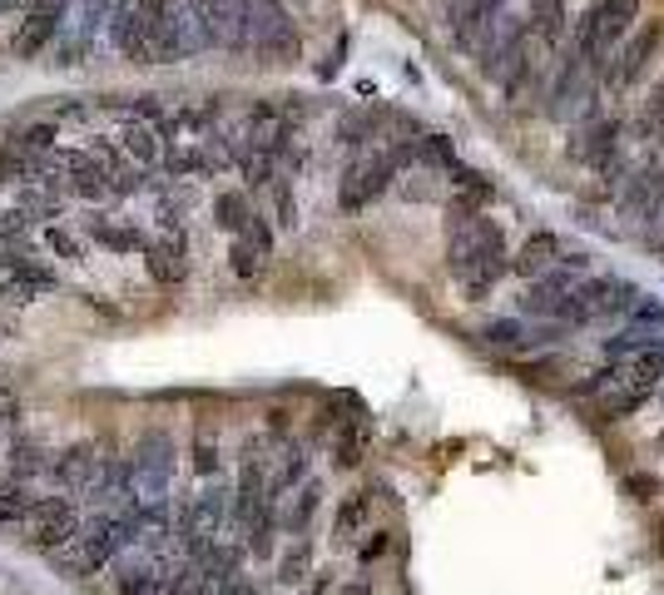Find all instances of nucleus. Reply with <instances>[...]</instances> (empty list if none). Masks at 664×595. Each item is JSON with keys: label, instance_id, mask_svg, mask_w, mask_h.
Wrapping results in <instances>:
<instances>
[{"label": "nucleus", "instance_id": "nucleus-1", "mask_svg": "<svg viewBox=\"0 0 664 595\" xmlns=\"http://www.w3.org/2000/svg\"><path fill=\"white\" fill-rule=\"evenodd\" d=\"M660 388H664V343L650 347V353L625 357V362H605L601 372H590L585 382H576L570 397L590 402V423L615 427V423H630Z\"/></svg>", "mask_w": 664, "mask_h": 595}, {"label": "nucleus", "instance_id": "nucleus-2", "mask_svg": "<svg viewBox=\"0 0 664 595\" xmlns=\"http://www.w3.org/2000/svg\"><path fill=\"white\" fill-rule=\"evenodd\" d=\"M447 263L456 273V283L466 288L472 304H482L486 293L511 273V253H506V234L491 224L486 214L461 218V224H447Z\"/></svg>", "mask_w": 664, "mask_h": 595}, {"label": "nucleus", "instance_id": "nucleus-3", "mask_svg": "<svg viewBox=\"0 0 664 595\" xmlns=\"http://www.w3.org/2000/svg\"><path fill=\"white\" fill-rule=\"evenodd\" d=\"M402 164H417V140H396V144H387V150L353 159L343 174V189H337V204H343L347 214L367 209L377 194H387V185L396 179Z\"/></svg>", "mask_w": 664, "mask_h": 595}, {"label": "nucleus", "instance_id": "nucleus-4", "mask_svg": "<svg viewBox=\"0 0 664 595\" xmlns=\"http://www.w3.org/2000/svg\"><path fill=\"white\" fill-rule=\"evenodd\" d=\"M134 11H140L144 35H150L154 66H174V60H189L193 50H204V35L179 0H134Z\"/></svg>", "mask_w": 664, "mask_h": 595}, {"label": "nucleus", "instance_id": "nucleus-5", "mask_svg": "<svg viewBox=\"0 0 664 595\" xmlns=\"http://www.w3.org/2000/svg\"><path fill=\"white\" fill-rule=\"evenodd\" d=\"M640 304L635 288L625 278H580L576 293L566 298L556 323L560 328H585V323H605V318H620Z\"/></svg>", "mask_w": 664, "mask_h": 595}, {"label": "nucleus", "instance_id": "nucleus-6", "mask_svg": "<svg viewBox=\"0 0 664 595\" xmlns=\"http://www.w3.org/2000/svg\"><path fill=\"white\" fill-rule=\"evenodd\" d=\"M640 5L644 0H595V11H590L585 25H580V45H590L595 70H601L610 55H620V45L630 40V31H635Z\"/></svg>", "mask_w": 664, "mask_h": 595}, {"label": "nucleus", "instance_id": "nucleus-7", "mask_svg": "<svg viewBox=\"0 0 664 595\" xmlns=\"http://www.w3.org/2000/svg\"><path fill=\"white\" fill-rule=\"evenodd\" d=\"M620 134H625L620 119H590V124L576 130V140H570V159L595 174H615L620 169Z\"/></svg>", "mask_w": 664, "mask_h": 595}, {"label": "nucleus", "instance_id": "nucleus-8", "mask_svg": "<svg viewBox=\"0 0 664 595\" xmlns=\"http://www.w3.org/2000/svg\"><path fill=\"white\" fill-rule=\"evenodd\" d=\"M560 333H566L560 323L536 328V323H525V318H496V323L482 328L486 347H496V353H506V357H525V353H541V347H556Z\"/></svg>", "mask_w": 664, "mask_h": 595}, {"label": "nucleus", "instance_id": "nucleus-9", "mask_svg": "<svg viewBox=\"0 0 664 595\" xmlns=\"http://www.w3.org/2000/svg\"><path fill=\"white\" fill-rule=\"evenodd\" d=\"M664 50V21H650L644 31H635L630 40L620 45V55H615L610 66V90H630L635 80L650 70V60Z\"/></svg>", "mask_w": 664, "mask_h": 595}, {"label": "nucleus", "instance_id": "nucleus-10", "mask_svg": "<svg viewBox=\"0 0 664 595\" xmlns=\"http://www.w3.org/2000/svg\"><path fill=\"white\" fill-rule=\"evenodd\" d=\"M620 204H625V214H635V218H664V164H640V169L625 179V189H620Z\"/></svg>", "mask_w": 664, "mask_h": 595}, {"label": "nucleus", "instance_id": "nucleus-11", "mask_svg": "<svg viewBox=\"0 0 664 595\" xmlns=\"http://www.w3.org/2000/svg\"><path fill=\"white\" fill-rule=\"evenodd\" d=\"M501 11H506V0H447V15H451V35H456V45H466V50H472V45L482 40L496 21H501Z\"/></svg>", "mask_w": 664, "mask_h": 595}, {"label": "nucleus", "instance_id": "nucleus-12", "mask_svg": "<svg viewBox=\"0 0 664 595\" xmlns=\"http://www.w3.org/2000/svg\"><path fill=\"white\" fill-rule=\"evenodd\" d=\"M109 50L134 60V66H154L150 35H144V21H140V11H134V0H119L115 21H109Z\"/></svg>", "mask_w": 664, "mask_h": 595}, {"label": "nucleus", "instance_id": "nucleus-13", "mask_svg": "<svg viewBox=\"0 0 664 595\" xmlns=\"http://www.w3.org/2000/svg\"><path fill=\"white\" fill-rule=\"evenodd\" d=\"M60 21H64L60 11H31L21 21V31L11 35V45H5V50H11V60H31V55H40L45 45L60 35Z\"/></svg>", "mask_w": 664, "mask_h": 595}, {"label": "nucleus", "instance_id": "nucleus-14", "mask_svg": "<svg viewBox=\"0 0 664 595\" xmlns=\"http://www.w3.org/2000/svg\"><path fill=\"white\" fill-rule=\"evenodd\" d=\"M560 259H566V249H560V238L556 234H531L521 243V253L511 259V269L521 273V278H546L550 269H560Z\"/></svg>", "mask_w": 664, "mask_h": 595}, {"label": "nucleus", "instance_id": "nucleus-15", "mask_svg": "<svg viewBox=\"0 0 664 595\" xmlns=\"http://www.w3.org/2000/svg\"><path fill=\"white\" fill-rule=\"evenodd\" d=\"M144 253H150L154 283H179L183 278V234H179V228H169L164 238H154Z\"/></svg>", "mask_w": 664, "mask_h": 595}, {"label": "nucleus", "instance_id": "nucleus-16", "mask_svg": "<svg viewBox=\"0 0 664 595\" xmlns=\"http://www.w3.org/2000/svg\"><path fill=\"white\" fill-rule=\"evenodd\" d=\"M372 497H377V491H353V497H343V507H337V521H332V531H337L343 542H353L357 531L372 521Z\"/></svg>", "mask_w": 664, "mask_h": 595}, {"label": "nucleus", "instance_id": "nucleus-17", "mask_svg": "<svg viewBox=\"0 0 664 595\" xmlns=\"http://www.w3.org/2000/svg\"><path fill=\"white\" fill-rule=\"evenodd\" d=\"M119 150L129 154V164H140V169L159 164V140H154L150 124H124V130H119Z\"/></svg>", "mask_w": 664, "mask_h": 595}, {"label": "nucleus", "instance_id": "nucleus-18", "mask_svg": "<svg viewBox=\"0 0 664 595\" xmlns=\"http://www.w3.org/2000/svg\"><path fill=\"white\" fill-rule=\"evenodd\" d=\"M214 224L228 228V234H238V228L253 224V209H248L244 194H218L214 199Z\"/></svg>", "mask_w": 664, "mask_h": 595}, {"label": "nucleus", "instance_id": "nucleus-19", "mask_svg": "<svg viewBox=\"0 0 664 595\" xmlns=\"http://www.w3.org/2000/svg\"><path fill=\"white\" fill-rule=\"evenodd\" d=\"M164 169H169V179H193V174L214 169V159H209V150H169L164 154Z\"/></svg>", "mask_w": 664, "mask_h": 595}, {"label": "nucleus", "instance_id": "nucleus-20", "mask_svg": "<svg viewBox=\"0 0 664 595\" xmlns=\"http://www.w3.org/2000/svg\"><path fill=\"white\" fill-rule=\"evenodd\" d=\"M90 234H95V243H105V249H119V253H134L144 243L134 228H115V224H90Z\"/></svg>", "mask_w": 664, "mask_h": 595}, {"label": "nucleus", "instance_id": "nucleus-21", "mask_svg": "<svg viewBox=\"0 0 664 595\" xmlns=\"http://www.w3.org/2000/svg\"><path fill=\"white\" fill-rule=\"evenodd\" d=\"M263 259H269V253H258L248 238H238V243H234V273H244V278H253V273L263 269Z\"/></svg>", "mask_w": 664, "mask_h": 595}, {"label": "nucleus", "instance_id": "nucleus-22", "mask_svg": "<svg viewBox=\"0 0 664 595\" xmlns=\"http://www.w3.org/2000/svg\"><path fill=\"white\" fill-rule=\"evenodd\" d=\"M55 124H31V130H21V140H15V150H50L55 144Z\"/></svg>", "mask_w": 664, "mask_h": 595}, {"label": "nucleus", "instance_id": "nucleus-23", "mask_svg": "<svg viewBox=\"0 0 664 595\" xmlns=\"http://www.w3.org/2000/svg\"><path fill=\"white\" fill-rule=\"evenodd\" d=\"M640 130L644 134H660L664 130V85L650 95V105H644V115H640Z\"/></svg>", "mask_w": 664, "mask_h": 595}, {"label": "nucleus", "instance_id": "nucleus-24", "mask_svg": "<svg viewBox=\"0 0 664 595\" xmlns=\"http://www.w3.org/2000/svg\"><path fill=\"white\" fill-rule=\"evenodd\" d=\"M625 491H635V501H650V497H660V476L630 472V476H625Z\"/></svg>", "mask_w": 664, "mask_h": 595}, {"label": "nucleus", "instance_id": "nucleus-25", "mask_svg": "<svg viewBox=\"0 0 664 595\" xmlns=\"http://www.w3.org/2000/svg\"><path fill=\"white\" fill-rule=\"evenodd\" d=\"M273 204H278V224H283V228H293V224H298V209H293L288 185H278V189H273Z\"/></svg>", "mask_w": 664, "mask_h": 595}, {"label": "nucleus", "instance_id": "nucleus-26", "mask_svg": "<svg viewBox=\"0 0 664 595\" xmlns=\"http://www.w3.org/2000/svg\"><path fill=\"white\" fill-rule=\"evenodd\" d=\"M244 238H248V243H253L258 253H269V249H273V234H269V224H263V218H258V214H253V224L244 228Z\"/></svg>", "mask_w": 664, "mask_h": 595}, {"label": "nucleus", "instance_id": "nucleus-27", "mask_svg": "<svg viewBox=\"0 0 664 595\" xmlns=\"http://www.w3.org/2000/svg\"><path fill=\"white\" fill-rule=\"evenodd\" d=\"M50 249L64 253V259H80V243H75L70 234H64V228H50Z\"/></svg>", "mask_w": 664, "mask_h": 595}, {"label": "nucleus", "instance_id": "nucleus-28", "mask_svg": "<svg viewBox=\"0 0 664 595\" xmlns=\"http://www.w3.org/2000/svg\"><path fill=\"white\" fill-rule=\"evenodd\" d=\"M31 5H35V11H60L64 0H31Z\"/></svg>", "mask_w": 664, "mask_h": 595}, {"label": "nucleus", "instance_id": "nucleus-29", "mask_svg": "<svg viewBox=\"0 0 664 595\" xmlns=\"http://www.w3.org/2000/svg\"><path fill=\"white\" fill-rule=\"evenodd\" d=\"M654 452H664V432H660V437H654Z\"/></svg>", "mask_w": 664, "mask_h": 595}, {"label": "nucleus", "instance_id": "nucleus-30", "mask_svg": "<svg viewBox=\"0 0 664 595\" xmlns=\"http://www.w3.org/2000/svg\"><path fill=\"white\" fill-rule=\"evenodd\" d=\"M660 243H664V218H660Z\"/></svg>", "mask_w": 664, "mask_h": 595}, {"label": "nucleus", "instance_id": "nucleus-31", "mask_svg": "<svg viewBox=\"0 0 664 595\" xmlns=\"http://www.w3.org/2000/svg\"><path fill=\"white\" fill-rule=\"evenodd\" d=\"M660 140H664V130H660Z\"/></svg>", "mask_w": 664, "mask_h": 595}]
</instances>
